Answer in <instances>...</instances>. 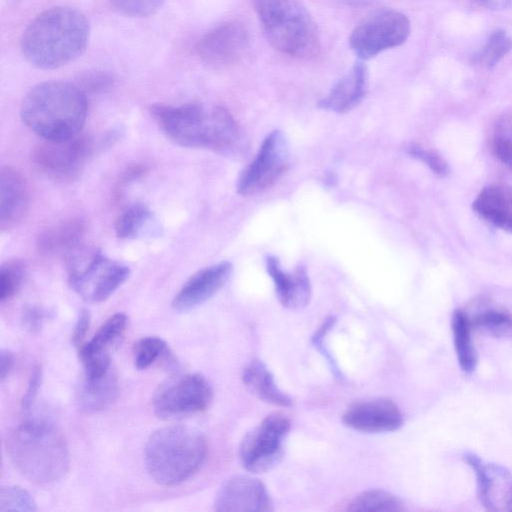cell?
<instances>
[{"instance_id":"23","label":"cell","mask_w":512,"mask_h":512,"mask_svg":"<svg viewBox=\"0 0 512 512\" xmlns=\"http://www.w3.org/2000/svg\"><path fill=\"white\" fill-rule=\"evenodd\" d=\"M242 380L248 390L264 402L281 407L293 405L292 398L278 387L272 373L260 360H252L244 368Z\"/></svg>"},{"instance_id":"4","label":"cell","mask_w":512,"mask_h":512,"mask_svg":"<svg viewBox=\"0 0 512 512\" xmlns=\"http://www.w3.org/2000/svg\"><path fill=\"white\" fill-rule=\"evenodd\" d=\"M6 449L16 468L35 483H53L69 470L67 442L62 432L45 419H29L15 427L7 437Z\"/></svg>"},{"instance_id":"34","label":"cell","mask_w":512,"mask_h":512,"mask_svg":"<svg viewBox=\"0 0 512 512\" xmlns=\"http://www.w3.org/2000/svg\"><path fill=\"white\" fill-rule=\"evenodd\" d=\"M23 280V266L18 261H9L2 265L0 271V301L12 298Z\"/></svg>"},{"instance_id":"6","label":"cell","mask_w":512,"mask_h":512,"mask_svg":"<svg viewBox=\"0 0 512 512\" xmlns=\"http://www.w3.org/2000/svg\"><path fill=\"white\" fill-rule=\"evenodd\" d=\"M271 46L291 57L310 58L320 49L316 23L298 0H251Z\"/></svg>"},{"instance_id":"1","label":"cell","mask_w":512,"mask_h":512,"mask_svg":"<svg viewBox=\"0 0 512 512\" xmlns=\"http://www.w3.org/2000/svg\"><path fill=\"white\" fill-rule=\"evenodd\" d=\"M90 26L78 9L56 6L38 14L23 31L20 46L32 66L52 70L69 64L86 50Z\"/></svg>"},{"instance_id":"17","label":"cell","mask_w":512,"mask_h":512,"mask_svg":"<svg viewBox=\"0 0 512 512\" xmlns=\"http://www.w3.org/2000/svg\"><path fill=\"white\" fill-rule=\"evenodd\" d=\"M233 266L222 261L193 274L181 287L172 301L176 311H188L209 300L226 283Z\"/></svg>"},{"instance_id":"42","label":"cell","mask_w":512,"mask_h":512,"mask_svg":"<svg viewBox=\"0 0 512 512\" xmlns=\"http://www.w3.org/2000/svg\"><path fill=\"white\" fill-rule=\"evenodd\" d=\"M480 6L487 9L499 10L505 9L512 5V0H472Z\"/></svg>"},{"instance_id":"15","label":"cell","mask_w":512,"mask_h":512,"mask_svg":"<svg viewBox=\"0 0 512 512\" xmlns=\"http://www.w3.org/2000/svg\"><path fill=\"white\" fill-rule=\"evenodd\" d=\"M214 509L220 512H267L273 507L261 481L250 476H235L218 490Z\"/></svg>"},{"instance_id":"26","label":"cell","mask_w":512,"mask_h":512,"mask_svg":"<svg viewBox=\"0 0 512 512\" xmlns=\"http://www.w3.org/2000/svg\"><path fill=\"white\" fill-rule=\"evenodd\" d=\"M452 332L458 364L462 371L471 373L477 365V354L472 340L470 317L462 310L452 316Z\"/></svg>"},{"instance_id":"11","label":"cell","mask_w":512,"mask_h":512,"mask_svg":"<svg viewBox=\"0 0 512 512\" xmlns=\"http://www.w3.org/2000/svg\"><path fill=\"white\" fill-rule=\"evenodd\" d=\"M90 150V139L79 134L62 140L43 139L34 147L32 160L47 177L66 182L79 176Z\"/></svg>"},{"instance_id":"20","label":"cell","mask_w":512,"mask_h":512,"mask_svg":"<svg viewBox=\"0 0 512 512\" xmlns=\"http://www.w3.org/2000/svg\"><path fill=\"white\" fill-rule=\"evenodd\" d=\"M29 191L24 177L15 169L4 166L0 171V227L8 230L25 215Z\"/></svg>"},{"instance_id":"30","label":"cell","mask_w":512,"mask_h":512,"mask_svg":"<svg viewBox=\"0 0 512 512\" xmlns=\"http://www.w3.org/2000/svg\"><path fill=\"white\" fill-rule=\"evenodd\" d=\"M472 328L495 338L512 336V315L498 309H488L470 318Z\"/></svg>"},{"instance_id":"22","label":"cell","mask_w":512,"mask_h":512,"mask_svg":"<svg viewBox=\"0 0 512 512\" xmlns=\"http://www.w3.org/2000/svg\"><path fill=\"white\" fill-rule=\"evenodd\" d=\"M117 393V377L113 369H110L101 376L84 377L77 392V402L82 411L96 413L109 407Z\"/></svg>"},{"instance_id":"41","label":"cell","mask_w":512,"mask_h":512,"mask_svg":"<svg viewBox=\"0 0 512 512\" xmlns=\"http://www.w3.org/2000/svg\"><path fill=\"white\" fill-rule=\"evenodd\" d=\"M14 365V355L11 351L2 349L0 355V378L4 381L10 374Z\"/></svg>"},{"instance_id":"2","label":"cell","mask_w":512,"mask_h":512,"mask_svg":"<svg viewBox=\"0 0 512 512\" xmlns=\"http://www.w3.org/2000/svg\"><path fill=\"white\" fill-rule=\"evenodd\" d=\"M151 114L163 133L184 147L227 150L240 138L236 120L222 106L155 104Z\"/></svg>"},{"instance_id":"8","label":"cell","mask_w":512,"mask_h":512,"mask_svg":"<svg viewBox=\"0 0 512 512\" xmlns=\"http://www.w3.org/2000/svg\"><path fill=\"white\" fill-rule=\"evenodd\" d=\"M410 30L406 15L384 9L369 15L354 28L349 45L360 59L367 60L402 45L409 37Z\"/></svg>"},{"instance_id":"5","label":"cell","mask_w":512,"mask_h":512,"mask_svg":"<svg viewBox=\"0 0 512 512\" xmlns=\"http://www.w3.org/2000/svg\"><path fill=\"white\" fill-rule=\"evenodd\" d=\"M206 455L205 437L196 429L182 425L156 430L144 449L147 471L162 486L178 485L189 479Z\"/></svg>"},{"instance_id":"32","label":"cell","mask_w":512,"mask_h":512,"mask_svg":"<svg viewBox=\"0 0 512 512\" xmlns=\"http://www.w3.org/2000/svg\"><path fill=\"white\" fill-rule=\"evenodd\" d=\"M167 350V345L161 338L156 336L143 337L133 347L134 365L140 370L147 369Z\"/></svg>"},{"instance_id":"3","label":"cell","mask_w":512,"mask_h":512,"mask_svg":"<svg viewBox=\"0 0 512 512\" xmlns=\"http://www.w3.org/2000/svg\"><path fill=\"white\" fill-rule=\"evenodd\" d=\"M86 114V93L77 84L66 81L36 85L21 105L23 122L44 140H62L79 134Z\"/></svg>"},{"instance_id":"31","label":"cell","mask_w":512,"mask_h":512,"mask_svg":"<svg viewBox=\"0 0 512 512\" xmlns=\"http://www.w3.org/2000/svg\"><path fill=\"white\" fill-rule=\"evenodd\" d=\"M492 149L497 159L512 170V110L498 118L492 136Z\"/></svg>"},{"instance_id":"16","label":"cell","mask_w":512,"mask_h":512,"mask_svg":"<svg viewBox=\"0 0 512 512\" xmlns=\"http://www.w3.org/2000/svg\"><path fill=\"white\" fill-rule=\"evenodd\" d=\"M343 423L360 432L384 433L399 429L403 416L398 406L388 399H373L350 405L343 414Z\"/></svg>"},{"instance_id":"28","label":"cell","mask_w":512,"mask_h":512,"mask_svg":"<svg viewBox=\"0 0 512 512\" xmlns=\"http://www.w3.org/2000/svg\"><path fill=\"white\" fill-rule=\"evenodd\" d=\"M151 220L152 214L146 205L130 204L116 218L115 233L122 239L136 238L143 233Z\"/></svg>"},{"instance_id":"29","label":"cell","mask_w":512,"mask_h":512,"mask_svg":"<svg viewBox=\"0 0 512 512\" xmlns=\"http://www.w3.org/2000/svg\"><path fill=\"white\" fill-rule=\"evenodd\" d=\"M512 50V37L504 30H495L482 48L474 55L473 62L481 68L496 66Z\"/></svg>"},{"instance_id":"18","label":"cell","mask_w":512,"mask_h":512,"mask_svg":"<svg viewBox=\"0 0 512 512\" xmlns=\"http://www.w3.org/2000/svg\"><path fill=\"white\" fill-rule=\"evenodd\" d=\"M265 262L281 305L288 309L305 307L311 298V284L305 266L299 265L292 273H288L282 269L275 256H267Z\"/></svg>"},{"instance_id":"40","label":"cell","mask_w":512,"mask_h":512,"mask_svg":"<svg viewBox=\"0 0 512 512\" xmlns=\"http://www.w3.org/2000/svg\"><path fill=\"white\" fill-rule=\"evenodd\" d=\"M91 322V316L88 310L82 309L79 312L77 321L72 333V343L76 347H80L84 343V339L88 332Z\"/></svg>"},{"instance_id":"9","label":"cell","mask_w":512,"mask_h":512,"mask_svg":"<svg viewBox=\"0 0 512 512\" xmlns=\"http://www.w3.org/2000/svg\"><path fill=\"white\" fill-rule=\"evenodd\" d=\"M212 399L209 382L200 374L188 373L166 380L156 390L152 406L161 419H175L204 411Z\"/></svg>"},{"instance_id":"10","label":"cell","mask_w":512,"mask_h":512,"mask_svg":"<svg viewBox=\"0 0 512 512\" xmlns=\"http://www.w3.org/2000/svg\"><path fill=\"white\" fill-rule=\"evenodd\" d=\"M290 429L289 419L281 413L267 415L241 441L239 457L252 473H263L276 466L283 456V443Z\"/></svg>"},{"instance_id":"39","label":"cell","mask_w":512,"mask_h":512,"mask_svg":"<svg viewBox=\"0 0 512 512\" xmlns=\"http://www.w3.org/2000/svg\"><path fill=\"white\" fill-rule=\"evenodd\" d=\"M42 379V372L40 366H34L29 380L27 389L22 398L21 405L24 411H29L35 401Z\"/></svg>"},{"instance_id":"27","label":"cell","mask_w":512,"mask_h":512,"mask_svg":"<svg viewBox=\"0 0 512 512\" xmlns=\"http://www.w3.org/2000/svg\"><path fill=\"white\" fill-rule=\"evenodd\" d=\"M403 502L395 495L379 489L362 492L347 505L348 511L398 512L403 511Z\"/></svg>"},{"instance_id":"21","label":"cell","mask_w":512,"mask_h":512,"mask_svg":"<svg viewBox=\"0 0 512 512\" xmlns=\"http://www.w3.org/2000/svg\"><path fill=\"white\" fill-rule=\"evenodd\" d=\"M472 208L485 221L512 233V186L492 184L484 187L474 199Z\"/></svg>"},{"instance_id":"12","label":"cell","mask_w":512,"mask_h":512,"mask_svg":"<svg viewBox=\"0 0 512 512\" xmlns=\"http://www.w3.org/2000/svg\"><path fill=\"white\" fill-rule=\"evenodd\" d=\"M288 147L279 130L271 131L262 141L257 155L243 170L237 182L242 196L254 195L270 187L285 171Z\"/></svg>"},{"instance_id":"14","label":"cell","mask_w":512,"mask_h":512,"mask_svg":"<svg viewBox=\"0 0 512 512\" xmlns=\"http://www.w3.org/2000/svg\"><path fill=\"white\" fill-rule=\"evenodd\" d=\"M474 470L481 504L489 511L512 510V473L505 467L486 462L472 452L464 454Z\"/></svg>"},{"instance_id":"7","label":"cell","mask_w":512,"mask_h":512,"mask_svg":"<svg viewBox=\"0 0 512 512\" xmlns=\"http://www.w3.org/2000/svg\"><path fill=\"white\" fill-rule=\"evenodd\" d=\"M68 283L86 302L108 299L129 277L123 263L105 257L97 249L80 248L67 254Z\"/></svg>"},{"instance_id":"19","label":"cell","mask_w":512,"mask_h":512,"mask_svg":"<svg viewBox=\"0 0 512 512\" xmlns=\"http://www.w3.org/2000/svg\"><path fill=\"white\" fill-rule=\"evenodd\" d=\"M367 90L368 68L362 61H357L317 105L323 110L345 113L362 102Z\"/></svg>"},{"instance_id":"13","label":"cell","mask_w":512,"mask_h":512,"mask_svg":"<svg viewBox=\"0 0 512 512\" xmlns=\"http://www.w3.org/2000/svg\"><path fill=\"white\" fill-rule=\"evenodd\" d=\"M249 33L239 22H227L205 34L197 44L200 59L215 67L239 62L249 46Z\"/></svg>"},{"instance_id":"35","label":"cell","mask_w":512,"mask_h":512,"mask_svg":"<svg viewBox=\"0 0 512 512\" xmlns=\"http://www.w3.org/2000/svg\"><path fill=\"white\" fill-rule=\"evenodd\" d=\"M165 0H110L119 13L129 17H147L154 14Z\"/></svg>"},{"instance_id":"36","label":"cell","mask_w":512,"mask_h":512,"mask_svg":"<svg viewBox=\"0 0 512 512\" xmlns=\"http://www.w3.org/2000/svg\"><path fill=\"white\" fill-rule=\"evenodd\" d=\"M406 150L411 157L425 163L438 176L444 177L449 173L448 163L437 152L418 144H410Z\"/></svg>"},{"instance_id":"37","label":"cell","mask_w":512,"mask_h":512,"mask_svg":"<svg viewBox=\"0 0 512 512\" xmlns=\"http://www.w3.org/2000/svg\"><path fill=\"white\" fill-rule=\"evenodd\" d=\"M114 83L111 74L105 71H90L80 76L77 85L86 92H102Z\"/></svg>"},{"instance_id":"33","label":"cell","mask_w":512,"mask_h":512,"mask_svg":"<svg viewBox=\"0 0 512 512\" xmlns=\"http://www.w3.org/2000/svg\"><path fill=\"white\" fill-rule=\"evenodd\" d=\"M37 506L28 491L19 486H4L0 492V512L36 511Z\"/></svg>"},{"instance_id":"24","label":"cell","mask_w":512,"mask_h":512,"mask_svg":"<svg viewBox=\"0 0 512 512\" xmlns=\"http://www.w3.org/2000/svg\"><path fill=\"white\" fill-rule=\"evenodd\" d=\"M85 225L80 219L63 220L46 230L38 237L39 250L47 254L71 252L78 247L84 234Z\"/></svg>"},{"instance_id":"38","label":"cell","mask_w":512,"mask_h":512,"mask_svg":"<svg viewBox=\"0 0 512 512\" xmlns=\"http://www.w3.org/2000/svg\"><path fill=\"white\" fill-rule=\"evenodd\" d=\"M47 318V311L35 305L27 306L22 313L23 326L31 333L39 332Z\"/></svg>"},{"instance_id":"25","label":"cell","mask_w":512,"mask_h":512,"mask_svg":"<svg viewBox=\"0 0 512 512\" xmlns=\"http://www.w3.org/2000/svg\"><path fill=\"white\" fill-rule=\"evenodd\" d=\"M127 323L124 313L110 316L89 341L78 347L79 358L110 357L109 351L124 334Z\"/></svg>"}]
</instances>
